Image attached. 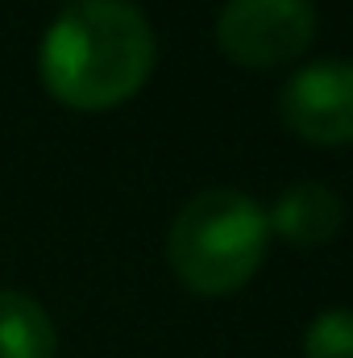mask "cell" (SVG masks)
<instances>
[{
  "label": "cell",
  "instance_id": "cell-1",
  "mask_svg": "<svg viewBox=\"0 0 353 358\" xmlns=\"http://www.w3.org/2000/svg\"><path fill=\"white\" fill-rule=\"evenodd\" d=\"M158 38L133 0H71L38 46V80L63 108L108 113L150 84Z\"/></svg>",
  "mask_w": 353,
  "mask_h": 358
},
{
  "label": "cell",
  "instance_id": "cell-2",
  "mask_svg": "<svg viewBox=\"0 0 353 358\" xmlns=\"http://www.w3.org/2000/svg\"><path fill=\"white\" fill-rule=\"evenodd\" d=\"M270 250L266 208L237 187H204L175 213L167 229V263L195 296L241 292Z\"/></svg>",
  "mask_w": 353,
  "mask_h": 358
},
{
  "label": "cell",
  "instance_id": "cell-3",
  "mask_svg": "<svg viewBox=\"0 0 353 358\" xmlns=\"http://www.w3.org/2000/svg\"><path fill=\"white\" fill-rule=\"evenodd\" d=\"M316 0H225L216 13V50L246 71L299 63L316 42Z\"/></svg>",
  "mask_w": 353,
  "mask_h": 358
},
{
  "label": "cell",
  "instance_id": "cell-4",
  "mask_svg": "<svg viewBox=\"0 0 353 358\" xmlns=\"http://www.w3.org/2000/svg\"><path fill=\"white\" fill-rule=\"evenodd\" d=\"M283 125L320 150L353 146V59H312L278 92Z\"/></svg>",
  "mask_w": 353,
  "mask_h": 358
},
{
  "label": "cell",
  "instance_id": "cell-5",
  "mask_svg": "<svg viewBox=\"0 0 353 358\" xmlns=\"http://www.w3.org/2000/svg\"><path fill=\"white\" fill-rule=\"evenodd\" d=\"M270 238H283L299 250H316L333 242L345 225V200L320 179H299L278 192V200L266 208Z\"/></svg>",
  "mask_w": 353,
  "mask_h": 358
},
{
  "label": "cell",
  "instance_id": "cell-6",
  "mask_svg": "<svg viewBox=\"0 0 353 358\" xmlns=\"http://www.w3.org/2000/svg\"><path fill=\"white\" fill-rule=\"evenodd\" d=\"M59 329L50 313L13 287H0V358H54Z\"/></svg>",
  "mask_w": 353,
  "mask_h": 358
},
{
  "label": "cell",
  "instance_id": "cell-7",
  "mask_svg": "<svg viewBox=\"0 0 353 358\" xmlns=\"http://www.w3.org/2000/svg\"><path fill=\"white\" fill-rule=\"evenodd\" d=\"M303 358H353V308H320L303 329Z\"/></svg>",
  "mask_w": 353,
  "mask_h": 358
}]
</instances>
